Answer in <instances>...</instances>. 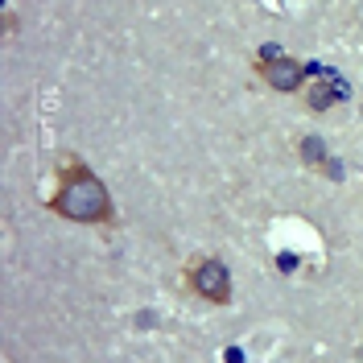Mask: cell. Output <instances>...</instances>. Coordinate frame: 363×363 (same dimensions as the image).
<instances>
[{"label":"cell","instance_id":"cell-2","mask_svg":"<svg viewBox=\"0 0 363 363\" xmlns=\"http://www.w3.org/2000/svg\"><path fill=\"white\" fill-rule=\"evenodd\" d=\"M190 285H194V294L206 297V301H215V306H223L227 297H231V277L219 260H199V264H190Z\"/></svg>","mask_w":363,"mask_h":363},{"label":"cell","instance_id":"cell-3","mask_svg":"<svg viewBox=\"0 0 363 363\" xmlns=\"http://www.w3.org/2000/svg\"><path fill=\"white\" fill-rule=\"evenodd\" d=\"M272 50H277V45H264V58L256 62L260 79H264L272 91H297L301 79H306V70L297 67L294 58H281V54H272Z\"/></svg>","mask_w":363,"mask_h":363},{"label":"cell","instance_id":"cell-4","mask_svg":"<svg viewBox=\"0 0 363 363\" xmlns=\"http://www.w3.org/2000/svg\"><path fill=\"white\" fill-rule=\"evenodd\" d=\"M342 95H347V87H342L339 79H330V87H326V79H322V83L310 87V108H314V112H326V108H335V104H339Z\"/></svg>","mask_w":363,"mask_h":363},{"label":"cell","instance_id":"cell-5","mask_svg":"<svg viewBox=\"0 0 363 363\" xmlns=\"http://www.w3.org/2000/svg\"><path fill=\"white\" fill-rule=\"evenodd\" d=\"M306 157L314 161V165H318V161H322V145H318L314 136H310V140H306Z\"/></svg>","mask_w":363,"mask_h":363},{"label":"cell","instance_id":"cell-1","mask_svg":"<svg viewBox=\"0 0 363 363\" xmlns=\"http://www.w3.org/2000/svg\"><path fill=\"white\" fill-rule=\"evenodd\" d=\"M50 206L62 219H74V223H112V199H108L104 182L87 174L83 165H70L62 174V186L50 199Z\"/></svg>","mask_w":363,"mask_h":363}]
</instances>
